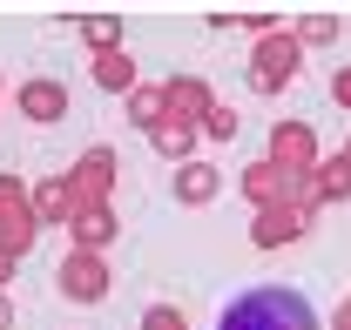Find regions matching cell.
<instances>
[{"label":"cell","mask_w":351,"mask_h":330,"mask_svg":"<svg viewBox=\"0 0 351 330\" xmlns=\"http://www.w3.org/2000/svg\"><path fill=\"white\" fill-rule=\"evenodd\" d=\"M217 330H317V310L291 283H263V290H243L217 317Z\"/></svg>","instance_id":"obj_1"},{"label":"cell","mask_w":351,"mask_h":330,"mask_svg":"<svg viewBox=\"0 0 351 330\" xmlns=\"http://www.w3.org/2000/svg\"><path fill=\"white\" fill-rule=\"evenodd\" d=\"M21 108H27V122H61L68 94H61L54 81H34V88H21Z\"/></svg>","instance_id":"obj_2"},{"label":"cell","mask_w":351,"mask_h":330,"mask_svg":"<svg viewBox=\"0 0 351 330\" xmlns=\"http://www.w3.org/2000/svg\"><path fill=\"white\" fill-rule=\"evenodd\" d=\"M176 196H182V203H203V196H217V168H182Z\"/></svg>","instance_id":"obj_3"},{"label":"cell","mask_w":351,"mask_h":330,"mask_svg":"<svg viewBox=\"0 0 351 330\" xmlns=\"http://www.w3.org/2000/svg\"><path fill=\"white\" fill-rule=\"evenodd\" d=\"M101 277H95V263H68V296H101Z\"/></svg>","instance_id":"obj_4"},{"label":"cell","mask_w":351,"mask_h":330,"mask_svg":"<svg viewBox=\"0 0 351 330\" xmlns=\"http://www.w3.org/2000/svg\"><path fill=\"white\" fill-rule=\"evenodd\" d=\"M95 75H101L108 88H129V61H122V54H101V68H95Z\"/></svg>","instance_id":"obj_5"},{"label":"cell","mask_w":351,"mask_h":330,"mask_svg":"<svg viewBox=\"0 0 351 330\" xmlns=\"http://www.w3.org/2000/svg\"><path fill=\"white\" fill-rule=\"evenodd\" d=\"M129 108H135V122H142V128H156V94H129Z\"/></svg>","instance_id":"obj_6"}]
</instances>
